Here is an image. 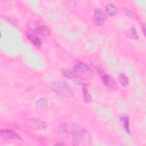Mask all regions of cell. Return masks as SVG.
Instances as JSON below:
<instances>
[{
  "label": "cell",
  "instance_id": "cell-1",
  "mask_svg": "<svg viewBox=\"0 0 146 146\" xmlns=\"http://www.w3.org/2000/svg\"><path fill=\"white\" fill-rule=\"evenodd\" d=\"M50 87L54 92L60 96L70 98L74 96V93L70 86L64 82L59 80H53L50 83Z\"/></svg>",
  "mask_w": 146,
  "mask_h": 146
},
{
  "label": "cell",
  "instance_id": "cell-2",
  "mask_svg": "<svg viewBox=\"0 0 146 146\" xmlns=\"http://www.w3.org/2000/svg\"><path fill=\"white\" fill-rule=\"evenodd\" d=\"M73 71L80 78H91L94 75L92 69L82 62H75L73 64Z\"/></svg>",
  "mask_w": 146,
  "mask_h": 146
},
{
  "label": "cell",
  "instance_id": "cell-3",
  "mask_svg": "<svg viewBox=\"0 0 146 146\" xmlns=\"http://www.w3.org/2000/svg\"><path fill=\"white\" fill-rule=\"evenodd\" d=\"M28 29L31 33H34L41 37H46L50 34V30L45 26L42 25L40 22L33 21L27 25Z\"/></svg>",
  "mask_w": 146,
  "mask_h": 146
},
{
  "label": "cell",
  "instance_id": "cell-4",
  "mask_svg": "<svg viewBox=\"0 0 146 146\" xmlns=\"http://www.w3.org/2000/svg\"><path fill=\"white\" fill-rule=\"evenodd\" d=\"M85 129L82 126L79 124H75L72 126L71 131V137L74 145H79L82 142L85 134Z\"/></svg>",
  "mask_w": 146,
  "mask_h": 146
},
{
  "label": "cell",
  "instance_id": "cell-5",
  "mask_svg": "<svg viewBox=\"0 0 146 146\" xmlns=\"http://www.w3.org/2000/svg\"><path fill=\"white\" fill-rule=\"evenodd\" d=\"M106 13L101 9H97L95 10L93 15V21L96 26L103 25L106 21Z\"/></svg>",
  "mask_w": 146,
  "mask_h": 146
},
{
  "label": "cell",
  "instance_id": "cell-6",
  "mask_svg": "<svg viewBox=\"0 0 146 146\" xmlns=\"http://www.w3.org/2000/svg\"><path fill=\"white\" fill-rule=\"evenodd\" d=\"M2 138L6 139H13L16 140H22L21 136L14 130L11 129H3L0 132Z\"/></svg>",
  "mask_w": 146,
  "mask_h": 146
},
{
  "label": "cell",
  "instance_id": "cell-7",
  "mask_svg": "<svg viewBox=\"0 0 146 146\" xmlns=\"http://www.w3.org/2000/svg\"><path fill=\"white\" fill-rule=\"evenodd\" d=\"M101 79L104 86L110 90H116L117 88L115 81L108 75L103 74L101 76Z\"/></svg>",
  "mask_w": 146,
  "mask_h": 146
},
{
  "label": "cell",
  "instance_id": "cell-8",
  "mask_svg": "<svg viewBox=\"0 0 146 146\" xmlns=\"http://www.w3.org/2000/svg\"><path fill=\"white\" fill-rule=\"evenodd\" d=\"M62 74L67 79H70L76 84H80L82 83V78L79 76L74 71H71L70 70H66L63 71Z\"/></svg>",
  "mask_w": 146,
  "mask_h": 146
},
{
  "label": "cell",
  "instance_id": "cell-9",
  "mask_svg": "<svg viewBox=\"0 0 146 146\" xmlns=\"http://www.w3.org/2000/svg\"><path fill=\"white\" fill-rule=\"evenodd\" d=\"M27 38L31 41V42L36 47H39L42 44V37L33 33H29L26 35Z\"/></svg>",
  "mask_w": 146,
  "mask_h": 146
},
{
  "label": "cell",
  "instance_id": "cell-10",
  "mask_svg": "<svg viewBox=\"0 0 146 146\" xmlns=\"http://www.w3.org/2000/svg\"><path fill=\"white\" fill-rule=\"evenodd\" d=\"M30 124L33 128L36 129H42L46 128V124L39 118H32Z\"/></svg>",
  "mask_w": 146,
  "mask_h": 146
},
{
  "label": "cell",
  "instance_id": "cell-11",
  "mask_svg": "<svg viewBox=\"0 0 146 146\" xmlns=\"http://www.w3.org/2000/svg\"><path fill=\"white\" fill-rule=\"evenodd\" d=\"M83 94L84 102L86 103L90 102L91 100V96L88 92V86L86 84H83Z\"/></svg>",
  "mask_w": 146,
  "mask_h": 146
},
{
  "label": "cell",
  "instance_id": "cell-12",
  "mask_svg": "<svg viewBox=\"0 0 146 146\" xmlns=\"http://www.w3.org/2000/svg\"><path fill=\"white\" fill-rule=\"evenodd\" d=\"M106 11L110 16H115L117 13L116 7L112 4H107L106 7Z\"/></svg>",
  "mask_w": 146,
  "mask_h": 146
},
{
  "label": "cell",
  "instance_id": "cell-13",
  "mask_svg": "<svg viewBox=\"0 0 146 146\" xmlns=\"http://www.w3.org/2000/svg\"><path fill=\"white\" fill-rule=\"evenodd\" d=\"M117 79L120 84L123 87H126L129 85V79L125 75L123 74H119L117 76Z\"/></svg>",
  "mask_w": 146,
  "mask_h": 146
},
{
  "label": "cell",
  "instance_id": "cell-14",
  "mask_svg": "<svg viewBox=\"0 0 146 146\" xmlns=\"http://www.w3.org/2000/svg\"><path fill=\"white\" fill-rule=\"evenodd\" d=\"M120 124L124 129L127 133H129V118L127 116L122 117L120 118Z\"/></svg>",
  "mask_w": 146,
  "mask_h": 146
},
{
  "label": "cell",
  "instance_id": "cell-15",
  "mask_svg": "<svg viewBox=\"0 0 146 146\" xmlns=\"http://www.w3.org/2000/svg\"><path fill=\"white\" fill-rule=\"evenodd\" d=\"M47 105V99L45 98H40L39 99L37 102L36 103V108H37L38 110H44Z\"/></svg>",
  "mask_w": 146,
  "mask_h": 146
},
{
  "label": "cell",
  "instance_id": "cell-16",
  "mask_svg": "<svg viewBox=\"0 0 146 146\" xmlns=\"http://www.w3.org/2000/svg\"><path fill=\"white\" fill-rule=\"evenodd\" d=\"M128 36L132 39H138V35L136 30L134 28H132L128 31Z\"/></svg>",
  "mask_w": 146,
  "mask_h": 146
},
{
  "label": "cell",
  "instance_id": "cell-17",
  "mask_svg": "<svg viewBox=\"0 0 146 146\" xmlns=\"http://www.w3.org/2000/svg\"><path fill=\"white\" fill-rule=\"evenodd\" d=\"M59 129L60 131L64 134H68V131H67V128L66 126V124L65 123H61L59 125Z\"/></svg>",
  "mask_w": 146,
  "mask_h": 146
},
{
  "label": "cell",
  "instance_id": "cell-18",
  "mask_svg": "<svg viewBox=\"0 0 146 146\" xmlns=\"http://www.w3.org/2000/svg\"><path fill=\"white\" fill-rule=\"evenodd\" d=\"M125 14H126L128 17H129L133 18V13H132L131 10H129V9H127V10H126V11H125Z\"/></svg>",
  "mask_w": 146,
  "mask_h": 146
},
{
  "label": "cell",
  "instance_id": "cell-19",
  "mask_svg": "<svg viewBox=\"0 0 146 146\" xmlns=\"http://www.w3.org/2000/svg\"><path fill=\"white\" fill-rule=\"evenodd\" d=\"M142 29H143V32L144 35L145 36V25H143Z\"/></svg>",
  "mask_w": 146,
  "mask_h": 146
}]
</instances>
